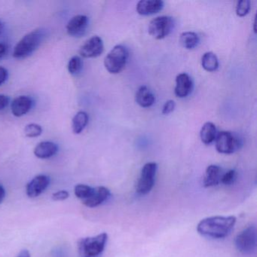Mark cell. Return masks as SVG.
<instances>
[{
	"instance_id": "3957f363",
	"label": "cell",
	"mask_w": 257,
	"mask_h": 257,
	"mask_svg": "<svg viewBox=\"0 0 257 257\" xmlns=\"http://www.w3.org/2000/svg\"><path fill=\"white\" fill-rule=\"evenodd\" d=\"M108 235L103 232L94 237H83L78 241V251L80 257H100L104 250Z\"/></svg>"
},
{
	"instance_id": "e0dca14e",
	"label": "cell",
	"mask_w": 257,
	"mask_h": 257,
	"mask_svg": "<svg viewBox=\"0 0 257 257\" xmlns=\"http://www.w3.org/2000/svg\"><path fill=\"white\" fill-rule=\"evenodd\" d=\"M58 147L53 142L44 141L40 143L34 149V155L39 159H46L57 154Z\"/></svg>"
},
{
	"instance_id": "d590c367",
	"label": "cell",
	"mask_w": 257,
	"mask_h": 257,
	"mask_svg": "<svg viewBox=\"0 0 257 257\" xmlns=\"http://www.w3.org/2000/svg\"><path fill=\"white\" fill-rule=\"evenodd\" d=\"M256 19H255H255H254V28H253V30H254V32L255 33H256V29H255V23H256Z\"/></svg>"
},
{
	"instance_id": "f546056e",
	"label": "cell",
	"mask_w": 257,
	"mask_h": 257,
	"mask_svg": "<svg viewBox=\"0 0 257 257\" xmlns=\"http://www.w3.org/2000/svg\"><path fill=\"white\" fill-rule=\"evenodd\" d=\"M10 103V98L4 94L0 95V111L4 110Z\"/></svg>"
},
{
	"instance_id": "e575fe53",
	"label": "cell",
	"mask_w": 257,
	"mask_h": 257,
	"mask_svg": "<svg viewBox=\"0 0 257 257\" xmlns=\"http://www.w3.org/2000/svg\"><path fill=\"white\" fill-rule=\"evenodd\" d=\"M4 28H5V25H4V22L0 21V35H2L3 33H4Z\"/></svg>"
},
{
	"instance_id": "1f68e13d",
	"label": "cell",
	"mask_w": 257,
	"mask_h": 257,
	"mask_svg": "<svg viewBox=\"0 0 257 257\" xmlns=\"http://www.w3.org/2000/svg\"><path fill=\"white\" fill-rule=\"evenodd\" d=\"M7 52V46L4 43H0V59L5 56Z\"/></svg>"
},
{
	"instance_id": "f1b7e54d",
	"label": "cell",
	"mask_w": 257,
	"mask_h": 257,
	"mask_svg": "<svg viewBox=\"0 0 257 257\" xmlns=\"http://www.w3.org/2000/svg\"><path fill=\"white\" fill-rule=\"evenodd\" d=\"M69 195H70V194L67 191H59V192H55L52 195V198L55 201H64V200L69 198Z\"/></svg>"
},
{
	"instance_id": "277c9868",
	"label": "cell",
	"mask_w": 257,
	"mask_h": 257,
	"mask_svg": "<svg viewBox=\"0 0 257 257\" xmlns=\"http://www.w3.org/2000/svg\"><path fill=\"white\" fill-rule=\"evenodd\" d=\"M128 57V50L124 46H115L105 58L104 66L106 70L112 74L121 73L125 67Z\"/></svg>"
},
{
	"instance_id": "44dd1931",
	"label": "cell",
	"mask_w": 257,
	"mask_h": 257,
	"mask_svg": "<svg viewBox=\"0 0 257 257\" xmlns=\"http://www.w3.org/2000/svg\"><path fill=\"white\" fill-rule=\"evenodd\" d=\"M201 65L206 71H216L219 67L217 57L213 52H206L201 58Z\"/></svg>"
},
{
	"instance_id": "484cf974",
	"label": "cell",
	"mask_w": 257,
	"mask_h": 257,
	"mask_svg": "<svg viewBox=\"0 0 257 257\" xmlns=\"http://www.w3.org/2000/svg\"><path fill=\"white\" fill-rule=\"evenodd\" d=\"M43 133V128L40 124H29L25 127V134L28 138H37Z\"/></svg>"
},
{
	"instance_id": "5bb4252c",
	"label": "cell",
	"mask_w": 257,
	"mask_h": 257,
	"mask_svg": "<svg viewBox=\"0 0 257 257\" xmlns=\"http://www.w3.org/2000/svg\"><path fill=\"white\" fill-rule=\"evenodd\" d=\"M163 8L162 0H141L137 4L136 10L141 16H148L159 13Z\"/></svg>"
},
{
	"instance_id": "9c48e42d",
	"label": "cell",
	"mask_w": 257,
	"mask_h": 257,
	"mask_svg": "<svg viewBox=\"0 0 257 257\" xmlns=\"http://www.w3.org/2000/svg\"><path fill=\"white\" fill-rule=\"evenodd\" d=\"M103 40L97 36L91 37L81 46L79 54L85 58H94L100 56L103 52Z\"/></svg>"
},
{
	"instance_id": "8992f818",
	"label": "cell",
	"mask_w": 257,
	"mask_h": 257,
	"mask_svg": "<svg viewBox=\"0 0 257 257\" xmlns=\"http://www.w3.org/2000/svg\"><path fill=\"white\" fill-rule=\"evenodd\" d=\"M158 165L155 162H149L143 167L141 175L137 183V192L140 195H147L153 189L156 182Z\"/></svg>"
},
{
	"instance_id": "ba28073f",
	"label": "cell",
	"mask_w": 257,
	"mask_h": 257,
	"mask_svg": "<svg viewBox=\"0 0 257 257\" xmlns=\"http://www.w3.org/2000/svg\"><path fill=\"white\" fill-rule=\"evenodd\" d=\"M216 149L222 154H232L240 149L238 138L229 132H221L216 135Z\"/></svg>"
},
{
	"instance_id": "83f0119b",
	"label": "cell",
	"mask_w": 257,
	"mask_h": 257,
	"mask_svg": "<svg viewBox=\"0 0 257 257\" xmlns=\"http://www.w3.org/2000/svg\"><path fill=\"white\" fill-rule=\"evenodd\" d=\"M175 102L174 100H168L162 108V114L163 115H168V114L171 113L175 109Z\"/></svg>"
},
{
	"instance_id": "d6a6232c",
	"label": "cell",
	"mask_w": 257,
	"mask_h": 257,
	"mask_svg": "<svg viewBox=\"0 0 257 257\" xmlns=\"http://www.w3.org/2000/svg\"><path fill=\"white\" fill-rule=\"evenodd\" d=\"M6 196V191L4 189V186L2 185H0V204L4 201V198Z\"/></svg>"
},
{
	"instance_id": "ac0fdd59",
	"label": "cell",
	"mask_w": 257,
	"mask_h": 257,
	"mask_svg": "<svg viewBox=\"0 0 257 257\" xmlns=\"http://www.w3.org/2000/svg\"><path fill=\"white\" fill-rule=\"evenodd\" d=\"M136 102L141 107L148 108L153 106L156 101V97L151 90L147 86L140 87L135 96Z\"/></svg>"
},
{
	"instance_id": "4dcf8cb0",
	"label": "cell",
	"mask_w": 257,
	"mask_h": 257,
	"mask_svg": "<svg viewBox=\"0 0 257 257\" xmlns=\"http://www.w3.org/2000/svg\"><path fill=\"white\" fill-rule=\"evenodd\" d=\"M8 78V71L4 67H0V85H2Z\"/></svg>"
},
{
	"instance_id": "7c38bea8",
	"label": "cell",
	"mask_w": 257,
	"mask_h": 257,
	"mask_svg": "<svg viewBox=\"0 0 257 257\" xmlns=\"http://www.w3.org/2000/svg\"><path fill=\"white\" fill-rule=\"evenodd\" d=\"M110 196V191L104 186H97L93 188L91 195L83 200L82 203L88 207H95L107 201Z\"/></svg>"
},
{
	"instance_id": "9a60e30c",
	"label": "cell",
	"mask_w": 257,
	"mask_h": 257,
	"mask_svg": "<svg viewBox=\"0 0 257 257\" xmlns=\"http://www.w3.org/2000/svg\"><path fill=\"white\" fill-rule=\"evenodd\" d=\"M32 104V99L28 96H20L16 97L12 103V112L15 116H23L31 110Z\"/></svg>"
},
{
	"instance_id": "ffe728a7",
	"label": "cell",
	"mask_w": 257,
	"mask_h": 257,
	"mask_svg": "<svg viewBox=\"0 0 257 257\" xmlns=\"http://www.w3.org/2000/svg\"><path fill=\"white\" fill-rule=\"evenodd\" d=\"M88 120H89V117L86 112L84 111L77 112L73 118V122H72L73 133L76 135L82 133L88 124Z\"/></svg>"
},
{
	"instance_id": "cb8c5ba5",
	"label": "cell",
	"mask_w": 257,
	"mask_h": 257,
	"mask_svg": "<svg viewBox=\"0 0 257 257\" xmlns=\"http://www.w3.org/2000/svg\"><path fill=\"white\" fill-rule=\"evenodd\" d=\"M93 188L87 185L79 184L75 187V195L79 199H86L92 192Z\"/></svg>"
},
{
	"instance_id": "d4e9b609",
	"label": "cell",
	"mask_w": 257,
	"mask_h": 257,
	"mask_svg": "<svg viewBox=\"0 0 257 257\" xmlns=\"http://www.w3.org/2000/svg\"><path fill=\"white\" fill-rule=\"evenodd\" d=\"M250 10V2L249 0H240L236 6V14L238 17H244Z\"/></svg>"
},
{
	"instance_id": "836d02e7",
	"label": "cell",
	"mask_w": 257,
	"mask_h": 257,
	"mask_svg": "<svg viewBox=\"0 0 257 257\" xmlns=\"http://www.w3.org/2000/svg\"><path fill=\"white\" fill-rule=\"evenodd\" d=\"M17 257H31V253L28 249H23L21 251L20 253L19 254Z\"/></svg>"
},
{
	"instance_id": "603a6c76",
	"label": "cell",
	"mask_w": 257,
	"mask_h": 257,
	"mask_svg": "<svg viewBox=\"0 0 257 257\" xmlns=\"http://www.w3.org/2000/svg\"><path fill=\"white\" fill-rule=\"evenodd\" d=\"M82 67H83V61L79 56L73 57L69 61L68 66H67L69 73L73 76L79 74L82 71Z\"/></svg>"
},
{
	"instance_id": "4316f807",
	"label": "cell",
	"mask_w": 257,
	"mask_h": 257,
	"mask_svg": "<svg viewBox=\"0 0 257 257\" xmlns=\"http://www.w3.org/2000/svg\"><path fill=\"white\" fill-rule=\"evenodd\" d=\"M237 172L234 170H229L225 174H222L220 183H223L226 186L233 184L237 179Z\"/></svg>"
},
{
	"instance_id": "4fadbf2b",
	"label": "cell",
	"mask_w": 257,
	"mask_h": 257,
	"mask_svg": "<svg viewBox=\"0 0 257 257\" xmlns=\"http://www.w3.org/2000/svg\"><path fill=\"white\" fill-rule=\"evenodd\" d=\"M193 88V82L189 75L186 73H180L176 78V86L174 93L177 97L184 98L192 92Z\"/></svg>"
},
{
	"instance_id": "2e32d148",
	"label": "cell",
	"mask_w": 257,
	"mask_h": 257,
	"mask_svg": "<svg viewBox=\"0 0 257 257\" xmlns=\"http://www.w3.org/2000/svg\"><path fill=\"white\" fill-rule=\"evenodd\" d=\"M222 174L223 173H222V168L218 165H211L207 167L204 181H203L204 187H213L219 185L221 182Z\"/></svg>"
},
{
	"instance_id": "7402d4cb",
	"label": "cell",
	"mask_w": 257,
	"mask_h": 257,
	"mask_svg": "<svg viewBox=\"0 0 257 257\" xmlns=\"http://www.w3.org/2000/svg\"><path fill=\"white\" fill-rule=\"evenodd\" d=\"M199 41V37L194 32H185L180 35V44L183 48L189 50L195 49Z\"/></svg>"
},
{
	"instance_id": "52a82bcc",
	"label": "cell",
	"mask_w": 257,
	"mask_h": 257,
	"mask_svg": "<svg viewBox=\"0 0 257 257\" xmlns=\"http://www.w3.org/2000/svg\"><path fill=\"white\" fill-rule=\"evenodd\" d=\"M174 28V19L169 16H160L150 22L149 33L153 38L162 40L168 37Z\"/></svg>"
},
{
	"instance_id": "d6986e66",
	"label": "cell",
	"mask_w": 257,
	"mask_h": 257,
	"mask_svg": "<svg viewBox=\"0 0 257 257\" xmlns=\"http://www.w3.org/2000/svg\"><path fill=\"white\" fill-rule=\"evenodd\" d=\"M201 141L206 145H210L216 139V128L213 123L206 122L200 132Z\"/></svg>"
},
{
	"instance_id": "7a4b0ae2",
	"label": "cell",
	"mask_w": 257,
	"mask_h": 257,
	"mask_svg": "<svg viewBox=\"0 0 257 257\" xmlns=\"http://www.w3.org/2000/svg\"><path fill=\"white\" fill-rule=\"evenodd\" d=\"M44 38L43 30L37 29L25 35L18 43L13 52V57L16 59H24L32 55L41 45Z\"/></svg>"
},
{
	"instance_id": "6da1fadb",
	"label": "cell",
	"mask_w": 257,
	"mask_h": 257,
	"mask_svg": "<svg viewBox=\"0 0 257 257\" xmlns=\"http://www.w3.org/2000/svg\"><path fill=\"white\" fill-rule=\"evenodd\" d=\"M234 216H215L205 218L198 222L197 231L201 235L213 238H223L231 232L236 223Z\"/></svg>"
},
{
	"instance_id": "8fae6325",
	"label": "cell",
	"mask_w": 257,
	"mask_h": 257,
	"mask_svg": "<svg viewBox=\"0 0 257 257\" xmlns=\"http://www.w3.org/2000/svg\"><path fill=\"white\" fill-rule=\"evenodd\" d=\"M50 184V178L46 175H39L34 177L27 185V195L30 198H36L41 195Z\"/></svg>"
},
{
	"instance_id": "5b68a950",
	"label": "cell",
	"mask_w": 257,
	"mask_h": 257,
	"mask_svg": "<svg viewBox=\"0 0 257 257\" xmlns=\"http://www.w3.org/2000/svg\"><path fill=\"white\" fill-rule=\"evenodd\" d=\"M257 234L255 225H249L240 231L235 238L237 250L243 254H250L256 249Z\"/></svg>"
},
{
	"instance_id": "30bf717a",
	"label": "cell",
	"mask_w": 257,
	"mask_h": 257,
	"mask_svg": "<svg viewBox=\"0 0 257 257\" xmlns=\"http://www.w3.org/2000/svg\"><path fill=\"white\" fill-rule=\"evenodd\" d=\"M88 28V19L85 16H76L71 19L67 25L69 35L73 37H82Z\"/></svg>"
}]
</instances>
